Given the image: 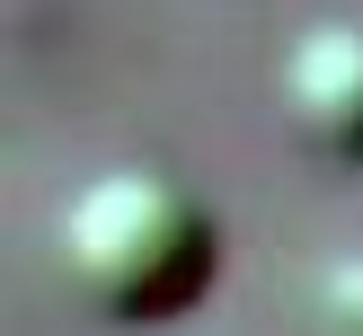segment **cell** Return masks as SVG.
Segmentation results:
<instances>
[{"mask_svg":"<svg viewBox=\"0 0 363 336\" xmlns=\"http://www.w3.org/2000/svg\"><path fill=\"white\" fill-rule=\"evenodd\" d=\"M53 265L98 318L160 328V318L204 301L213 265H222V221L204 212V195L186 177L151 168V159H116L62 195Z\"/></svg>","mask_w":363,"mask_h":336,"instance_id":"6da1fadb","label":"cell"},{"mask_svg":"<svg viewBox=\"0 0 363 336\" xmlns=\"http://www.w3.org/2000/svg\"><path fill=\"white\" fill-rule=\"evenodd\" d=\"M284 133L319 159L363 168V18H311L275 62Z\"/></svg>","mask_w":363,"mask_h":336,"instance_id":"7a4b0ae2","label":"cell"},{"mask_svg":"<svg viewBox=\"0 0 363 336\" xmlns=\"http://www.w3.org/2000/svg\"><path fill=\"white\" fill-rule=\"evenodd\" d=\"M311 328L319 336H363V239L319 257V274H311Z\"/></svg>","mask_w":363,"mask_h":336,"instance_id":"3957f363","label":"cell"}]
</instances>
